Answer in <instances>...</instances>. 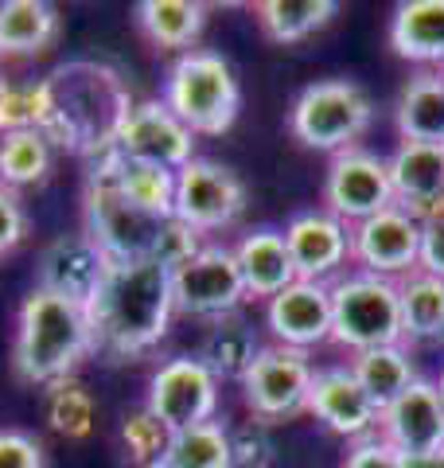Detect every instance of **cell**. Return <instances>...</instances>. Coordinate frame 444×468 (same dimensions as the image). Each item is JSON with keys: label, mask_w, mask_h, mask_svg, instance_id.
<instances>
[{"label": "cell", "mask_w": 444, "mask_h": 468, "mask_svg": "<svg viewBox=\"0 0 444 468\" xmlns=\"http://www.w3.org/2000/svg\"><path fill=\"white\" fill-rule=\"evenodd\" d=\"M242 211H246V184L238 180V172H230L227 165L196 156L191 165L175 172L172 215L196 234L238 223Z\"/></svg>", "instance_id": "cell-11"}, {"label": "cell", "mask_w": 444, "mask_h": 468, "mask_svg": "<svg viewBox=\"0 0 444 468\" xmlns=\"http://www.w3.org/2000/svg\"><path fill=\"white\" fill-rule=\"evenodd\" d=\"M351 375L359 378V387L370 394V402L378 410H386L397 394L409 390L418 383V371H413V359L406 344H394V347H370V351H359L351 363Z\"/></svg>", "instance_id": "cell-27"}, {"label": "cell", "mask_w": 444, "mask_h": 468, "mask_svg": "<svg viewBox=\"0 0 444 468\" xmlns=\"http://www.w3.org/2000/svg\"><path fill=\"white\" fill-rule=\"evenodd\" d=\"M101 172L113 180V187L122 192L132 207H141L156 218H172V207H175V172L168 168H156V165H141V160H125L117 149L101 153L98 160Z\"/></svg>", "instance_id": "cell-23"}, {"label": "cell", "mask_w": 444, "mask_h": 468, "mask_svg": "<svg viewBox=\"0 0 444 468\" xmlns=\"http://www.w3.org/2000/svg\"><path fill=\"white\" fill-rule=\"evenodd\" d=\"M160 464L164 468H234L230 430L222 421H203V426L172 433Z\"/></svg>", "instance_id": "cell-31"}, {"label": "cell", "mask_w": 444, "mask_h": 468, "mask_svg": "<svg viewBox=\"0 0 444 468\" xmlns=\"http://www.w3.org/2000/svg\"><path fill=\"white\" fill-rule=\"evenodd\" d=\"M172 297L175 313L218 320L238 313L249 292L230 246H203L199 254H191L184 266L172 270Z\"/></svg>", "instance_id": "cell-10"}, {"label": "cell", "mask_w": 444, "mask_h": 468, "mask_svg": "<svg viewBox=\"0 0 444 468\" xmlns=\"http://www.w3.org/2000/svg\"><path fill=\"white\" fill-rule=\"evenodd\" d=\"M129 110V86L110 63L70 58L36 82V129L48 144L86 160L113 149Z\"/></svg>", "instance_id": "cell-1"}, {"label": "cell", "mask_w": 444, "mask_h": 468, "mask_svg": "<svg viewBox=\"0 0 444 468\" xmlns=\"http://www.w3.org/2000/svg\"><path fill=\"white\" fill-rule=\"evenodd\" d=\"M24 234H27V215H24L20 196L0 187V258L16 250L24 242Z\"/></svg>", "instance_id": "cell-39"}, {"label": "cell", "mask_w": 444, "mask_h": 468, "mask_svg": "<svg viewBox=\"0 0 444 468\" xmlns=\"http://www.w3.org/2000/svg\"><path fill=\"white\" fill-rule=\"evenodd\" d=\"M0 468H48V457L32 433L0 430Z\"/></svg>", "instance_id": "cell-37"}, {"label": "cell", "mask_w": 444, "mask_h": 468, "mask_svg": "<svg viewBox=\"0 0 444 468\" xmlns=\"http://www.w3.org/2000/svg\"><path fill=\"white\" fill-rule=\"evenodd\" d=\"M285 246L301 282L332 285L351 261V227L328 211H301L285 223Z\"/></svg>", "instance_id": "cell-16"}, {"label": "cell", "mask_w": 444, "mask_h": 468, "mask_svg": "<svg viewBox=\"0 0 444 468\" xmlns=\"http://www.w3.org/2000/svg\"><path fill=\"white\" fill-rule=\"evenodd\" d=\"M440 75H444V67H440Z\"/></svg>", "instance_id": "cell-44"}, {"label": "cell", "mask_w": 444, "mask_h": 468, "mask_svg": "<svg viewBox=\"0 0 444 468\" xmlns=\"http://www.w3.org/2000/svg\"><path fill=\"white\" fill-rule=\"evenodd\" d=\"M378 437L402 457H425L444 449V402L433 378H418L378 414Z\"/></svg>", "instance_id": "cell-17"}, {"label": "cell", "mask_w": 444, "mask_h": 468, "mask_svg": "<svg viewBox=\"0 0 444 468\" xmlns=\"http://www.w3.org/2000/svg\"><path fill=\"white\" fill-rule=\"evenodd\" d=\"M137 27L160 51H196V39L206 27V8L199 0H141Z\"/></svg>", "instance_id": "cell-25"}, {"label": "cell", "mask_w": 444, "mask_h": 468, "mask_svg": "<svg viewBox=\"0 0 444 468\" xmlns=\"http://www.w3.org/2000/svg\"><path fill=\"white\" fill-rule=\"evenodd\" d=\"M351 261L359 273L406 282L421 261V223L402 207H386L351 227Z\"/></svg>", "instance_id": "cell-13"}, {"label": "cell", "mask_w": 444, "mask_h": 468, "mask_svg": "<svg viewBox=\"0 0 444 468\" xmlns=\"http://www.w3.org/2000/svg\"><path fill=\"white\" fill-rule=\"evenodd\" d=\"M230 452H234V468H270L273 437H270V430H265V421L249 418L246 426H234L230 430Z\"/></svg>", "instance_id": "cell-35"}, {"label": "cell", "mask_w": 444, "mask_h": 468, "mask_svg": "<svg viewBox=\"0 0 444 468\" xmlns=\"http://www.w3.org/2000/svg\"><path fill=\"white\" fill-rule=\"evenodd\" d=\"M386 168L394 184V207H402L418 223L444 215V144L402 141Z\"/></svg>", "instance_id": "cell-20"}, {"label": "cell", "mask_w": 444, "mask_h": 468, "mask_svg": "<svg viewBox=\"0 0 444 468\" xmlns=\"http://www.w3.org/2000/svg\"><path fill=\"white\" fill-rule=\"evenodd\" d=\"M48 421L55 433L63 437H86L94 430V399L86 394L82 383L63 378V383L48 387Z\"/></svg>", "instance_id": "cell-33"}, {"label": "cell", "mask_w": 444, "mask_h": 468, "mask_svg": "<svg viewBox=\"0 0 444 468\" xmlns=\"http://www.w3.org/2000/svg\"><path fill=\"white\" fill-rule=\"evenodd\" d=\"M106 270H110V258L101 254V246L86 230L58 234V239L43 246V254L36 261V289L90 309V301L98 297L101 282H106Z\"/></svg>", "instance_id": "cell-15"}, {"label": "cell", "mask_w": 444, "mask_h": 468, "mask_svg": "<svg viewBox=\"0 0 444 468\" xmlns=\"http://www.w3.org/2000/svg\"><path fill=\"white\" fill-rule=\"evenodd\" d=\"M20 129H36V82H0V137L20 133Z\"/></svg>", "instance_id": "cell-36"}, {"label": "cell", "mask_w": 444, "mask_h": 468, "mask_svg": "<svg viewBox=\"0 0 444 468\" xmlns=\"http://www.w3.org/2000/svg\"><path fill=\"white\" fill-rule=\"evenodd\" d=\"M312 375H316V367H312V359H308V351L280 347V344L258 347L249 371L238 378L249 418L270 426V421H285V418L304 414Z\"/></svg>", "instance_id": "cell-8"}, {"label": "cell", "mask_w": 444, "mask_h": 468, "mask_svg": "<svg viewBox=\"0 0 444 468\" xmlns=\"http://www.w3.org/2000/svg\"><path fill=\"white\" fill-rule=\"evenodd\" d=\"M394 122H397L402 141L444 144V75L440 70H421V75H413L402 86Z\"/></svg>", "instance_id": "cell-24"}, {"label": "cell", "mask_w": 444, "mask_h": 468, "mask_svg": "<svg viewBox=\"0 0 444 468\" xmlns=\"http://www.w3.org/2000/svg\"><path fill=\"white\" fill-rule=\"evenodd\" d=\"M258 347L261 344H258L254 328L234 313V316L211 320V328H206V335H203V347H199V359L222 383V378H242L249 371V363H254Z\"/></svg>", "instance_id": "cell-28"}, {"label": "cell", "mask_w": 444, "mask_h": 468, "mask_svg": "<svg viewBox=\"0 0 444 468\" xmlns=\"http://www.w3.org/2000/svg\"><path fill=\"white\" fill-rule=\"evenodd\" d=\"M308 414L323 421L332 433L363 441V437L378 433L382 410L370 402V394L359 387L351 367H320L308 387Z\"/></svg>", "instance_id": "cell-19"}, {"label": "cell", "mask_w": 444, "mask_h": 468, "mask_svg": "<svg viewBox=\"0 0 444 468\" xmlns=\"http://www.w3.org/2000/svg\"><path fill=\"white\" fill-rule=\"evenodd\" d=\"M402 297V332L406 340L418 344H440L444 340V282L433 273H409L397 282Z\"/></svg>", "instance_id": "cell-30"}, {"label": "cell", "mask_w": 444, "mask_h": 468, "mask_svg": "<svg viewBox=\"0 0 444 468\" xmlns=\"http://www.w3.org/2000/svg\"><path fill=\"white\" fill-rule=\"evenodd\" d=\"M51 168V144L39 129H20V133L0 137V187L16 192V187L39 184Z\"/></svg>", "instance_id": "cell-32"}, {"label": "cell", "mask_w": 444, "mask_h": 468, "mask_svg": "<svg viewBox=\"0 0 444 468\" xmlns=\"http://www.w3.org/2000/svg\"><path fill=\"white\" fill-rule=\"evenodd\" d=\"M82 215H86V234L101 246V254L110 261L156 258L160 234H164V223H168V218H156L141 207H132L98 165H90V172H86Z\"/></svg>", "instance_id": "cell-7"}, {"label": "cell", "mask_w": 444, "mask_h": 468, "mask_svg": "<svg viewBox=\"0 0 444 468\" xmlns=\"http://www.w3.org/2000/svg\"><path fill=\"white\" fill-rule=\"evenodd\" d=\"M168 437H172V433L160 426V421L148 414V410H137V414H129L125 426H122V441H125V449H129L132 464H141V468H153V464L164 461Z\"/></svg>", "instance_id": "cell-34"}, {"label": "cell", "mask_w": 444, "mask_h": 468, "mask_svg": "<svg viewBox=\"0 0 444 468\" xmlns=\"http://www.w3.org/2000/svg\"><path fill=\"white\" fill-rule=\"evenodd\" d=\"M58 36V12L43 0H5L0 5V55L24 58L48 51Z\"/></svg>", "instance_id": "cell-26"}, {"label": "cell", "mask_w": 444, "mask_h": 468, "mask_svg": "<svg viewBox=\"0 0 444 468\" xmlns=\"http://www.w3.org/2000/svg\"><path fill=\"white\" fill-rule=\"evenodd\" d=\"M218 378L199 356H175L164 359L148 378L144 410L153 414L168 433H180L203 421H215L218 414Z\"/></svg>", "instance_id": "cell-9"}, {"label": "cell", "mask_w": 444, "mask_h": 468, "mask_svg": "<svg viewBox=\"0 0 444 468\" xmlns=\"http://www.w3.org/2000/svg\"><path fill=\"white\" fill-rule=\"evenodd\" d=\"M265 328L273 332V344L312 351L332 340V285L296 282L280 289L273 301H265Z\"/></svg>", "instance_id": "cell-18"}, {"label": "cell", "mask_w": 444, "mask_h": 468, "mask_svg": "<svg viewBox=\"0 0 444 468\" xmlns=\"http://www.w3.org/2000/svg\"><path fill=\"white\" fill-rule=\"evenodd\" d=\"M164 106L180 117L196 137H222L238 122L242 86L234 67L218 51H184L168 70Z\"/></svg>", "instance_id": "cell-4"}, {"label": "cell", "mask_w": 444, "mask_h": 468, "mask_svg": "<svg viewBox=\"0 0 444 468\" xmlns=\"http://www.w3.org/2000/svg\"><path fill=\"white\" fill-rule=\"evenodd\" d=\"M332 340L351 347L354 356L370 347L406 344L397 282L359 270L332 282Z\"/></svg>", "instance_id": "cell-6"}, {"label": "cell", "mask_w": 444, "mask_h": 468, "mask_svg": "<svg viewBox=\"0 0 444 468\" xmlns=\"http://www.w3.org/2000/svg\"><path fill=\"white\" fill-rule=\"evenodd\" d=\"M386 207H394L386 160L366 149H347L332 156L328 176H323V211L335 215L339 223L354 227Z\"/></svg>", "instance_id": "cell-12"}, {"label": "cell", "mask_w": 444, "mask_h": 468, "mask_svg": "<svg viewBox=\"0 0 444 468\" xmlns=\"http://www.w3.org/2000/svg\"><path fill=\"white\" fill-rule=\"evenodd\" d=\"M406 468H444V449L425 452V457H406Z\"/></svg>", "instance_id": "cell-41"}, {"label": "cell", "mask_w": 444, "mask_h": 468, "mask_svg": "<svg viewBox=\"0 0 444 468\" xmlns=\"http://www.w3.org/2000/svg\"><path fill=\"white\" fill-rule=\"evenodd\" d=\"M234 258H238L246 292L254 301H273L280 289H289L296 282V266L289 258L285 234L273 227H258L242 234V242L234 246Z\"/></svg>", "instance_id": "cell-21"}, {"label": "cell", "mask_w": 444, "mask_h": 468, "mask_svg": "<svg viewBox=\"0 0 444 468\" xmlns=\"http://www.w3.org/2000/svg\"><path fill=\"white\" fill-rule=\"evenodd\" d=\"M390 48L425 70L444 67V0H402L390 16Z\"/></svg>", "instance_id": "cell-22"}, {"label": "cell", "mask_w": 444, "mask_h": 468, "mask_svg": "<svg viewBox=\"0 0 444 468\" xmlns=\"http://www.w3.org/2000/svg\"><path fill=\"white\" fill-rule=\"evenodd\" d=\"M153 468H164V464H153Z\"/></svg>", "instance_id": "cell-43"}, {"label": "cell", "mask_w": 444, "mask_h": 468, "mask_svg": "<svg viewBox=\"0 0 444 468\" xmlns=\"http://www.w3.org/2000/svg\"><path fill=\"white\" fill-rule=\"evenodd\" d=\"M370 122H375V101L351 79H323L304 86L289 113L292 137L304 149L332 153V156L354 149V141L366 133Z\"/></svg>", "instance_id": "cell-5"}, {"label": "cell", "mask_w": 444, "mask_h": 468, "mask_svg": "<svg viewBox=\"0 0 444 468\" xmlns=\"http://www.w3.org/2000/svg\"><path fill=\"white\" fill-rule=\"evenodd\" d=\"M258 27L273 43H301L339 16L335 0H261L254 8Z\"/></svg>", "instance_id": "cell-29"}, {"label": "cell", "mask_w": 444, "mask_h": 468, "mask_svg": "<svg viewBox=\"0 0 444 468\" xmlns=\"http://www.w3.org/2000/svg\"><path fill=\"white\" fill-rule=\"evenodd\" d=\"M437 390H440V402H444V371H440V378H437Z\"/></svg>", "instance_id": "cell-42"}, {"label": "cell", "mask_w": 444, "mask_h": 468, "mask_svg": "<svg viewBox=\"0 0 444 468\" xmlns=\"http://www.w3.org/2000/svg\"><path fill=\"white\" fill-rule=\"evenodd\" d=\"M117 153L125 160H141V165H156L168 172H180L196 160V133L175 117L164 98L153 101H132L122 133H117Z\"/></svg>", "instance_id": "cell-14"}, {"label": "cell", "mask_w": 444, "mask_h": 468, "mask_svg": "<svg viewBox=\"0 0 444 468\" xmlns=\"http://www.w3.org/2000/svg\"><path fill=\"white\" fill-rule=\"evenodd\" d=\"M86 356H94L90 309L43 289L27 292L16 320V347H12V367L24 383H63L79 371Z\"/></svg>", "instance_id": "cell-3"}, {"label": "cell", "mask_w": 444, "mask_h": 468, "mask_svg": "<svg viewBox=\"0 0 444 468\" xmlns=\"http://www.w3.org/2000/svg\"><path fill=\"white\" fill-rule=\"evenodd\" d=\"M175 316L172 270L160 261H110L106 282L90 301L94 351L106 359H132L156 347Z\"/></svg>", "instance_id": "cell-2"}, {"label": "cell", "mask_w": 444, "mask_h": 468, "mask_svg": "<svg viewBox=\"0 0 444 468\" xmlns=\"http://www.w3.org/2000/svg\"><path fill=\"white\" fill-rule=\"evenodd\" d=\"M418 270L433 273L444 282V215L421 223V261H418Z\"/></svg>", "instance_id": "cell-40"}, {"label": "cell", "mask_w": 444, "mask_h": 468, "mask_svg": "<svg viewBox=\"0 0 444 468\" xmlns=\"http://www.w3.org/2000/svg\"><path fill=\"white\" fill-rule=\"evenodd\" d=\"M344 468H406V457L390 441H382L378 433H370L363 441L351 445Z\"/></svg>", "instance_id": "cell-38"}]
</instances>
